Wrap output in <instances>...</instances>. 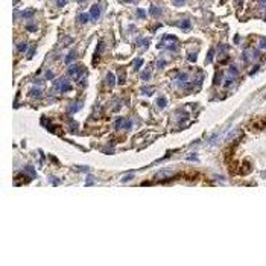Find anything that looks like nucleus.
Masks as SVG:
<instances>
[{
    "mask_svg": "<svg viewBox=\"0 0 266 266\" xmlns=\"http://www.w3.org/2000/svg\"><path fill=\"white\" fill-rule=\"evenodd\" d=\"M178 46H179V41L175 35H164L161 43L158 44V47H166V49H170V50H178Z\"/></svg>",
    "mask_w": 266,
    "mask_h": 266,
    "instance_id": "f257e3e1",
    "label": "nucleus"
},
{
    "mask_svg": "<svg viewBox=\"0 0 266 266\" xmlns=\"http://www.w3.org/2000/svg\"><path fill=\"white\" fill-rule=\"evenodd\" d=\"M85 69L82 67V66H79V64H71L70 67H69V70H67V75L70 76L71 79H81L84 75H85Z\"/></svg>",
    "mask_w": 266,
    "mask_h": 266,
    "instance_id": "f03ea898",
    "label": "nucleus"
},
{
    "mask_svg": "<svg viewBox=\"0 0 266 266\" xmlns=\"http://www.w3.org/2000/svg\"><path fill=\"white\" fill-rule=\"evenodd\" d=\"M245 62H254V61H259L260 58V50L259 49H245L242 53Z\"/></svg>",
    "mask_w": 266,
    "mask_h": 266,
    "instance_id": "7ed1b4c3",
    "label": "nucleus"
},
{
    "mask_svg": "<svg viewBox=\"0 0 266 266\" xmlns=\"http://www.w3.org/2000/svg\"><path fill=\"white\" fill-rule=\"evenodd\" d=\"M53 87H55L56 91H59V93H67L69 90H71V84L69 81H66L64 78H59V79H56L53 82Z\"/></svg>",
    "mask_w": 266,
    "mask_h": 266,
    "instance_id": "20e7f679",
    "label": "nucleus"
},
{
    "mask_svg": "<svg viewBox=\"0 0 266 266\" xmlns=\"http://www.w3.org/2000/svg\"><path fill=\"white\" fill-rule=\"evenodd\" d=\"M131 126H132V122H131L129 119H123V117H120V119H117V120H116V128H117V129H120V128L131 129Z\"/></svg>",
    "mask_w": 266,
    "mask_h": 266,
    "instance_id": "39448f33",
    "label": "nucleus"
},
{
    "mask_svg": "<svg viewBox=\"0 0 266 266\" xmlns=\"http://www.w3.org/2000/svg\"><path fill=\"white\" fill-rule=\"evenodd\" d=\"M90 17H91L93 21L99 20V17H101V6H99V5H93V6H91V9H90Z\"/></svg>",
    "mask_w": 266,
    "mask_h": 266,
    "instance_id": "423d86ee",
    "label": "nucleus"
},
{
    "mask_svg": "<svg viewBox=\"0 0 266 266\" xmlns=\"http://www.w3.org/2000/svg\"><path fill=\"white\" fill-rule=\"evenodd\" d=\"M82 105H84V102H82V101L73 102V104L69 106V113H71V114H73V113H78V111H79V109L82 108Z\"/></svg>",
    "mask_w": 266,
    "mask_h": 266,
    "instance_id": "0eeeda50",
    "label": "nucleus"
},
{
    "mask_svg": "<svg viewBox=\"0 0 266 266\" xmlns=\"http://www.w3.org/2000/svg\"><path fill=\"white\" fill-rule=\"evenodd\" d=\"M90 14L88 12H82V14H79L78 15V24H87V21L90 20Z\"/></svg>",
    "mask_w": 266,
    "mask_h": 266,
    "instance_id": "6e6552de",
    "label": "nucleus"
},
{
    "mask_svg": "<svg viewBox=\"0 0 266 266\" xmlns=\"http://www.w3.org/2000/svg\"><path fill=\"white\" fill-rule=\"evenodd\" d=\"M178 26H179L182 31H189V29L192 28V26H190V20H189V18H186V20L179 21V23H178Z\"/></svg>",
    "mask_w": 266,
    "mask_h": 266,
    "instance_id": "1a4fd4ad",
    "label": "nucleus"
},
{
    "mask_svg": "<svg viewBox=\"0 0 266 266\" xmlns=\"http://www.w3.org/2000/svg\"><path fill=\"white\" fill-rule=\"evenodd\" d=\"M151 14H152L154 17H161V14H163V12H161V8L152 5V6H151Z\"/></svg>",
    "mask_w": 266,
    "mask_h": 266,
    "instance_id": "9d476101",
    "label": "nucleus"
},
{
    "mask_svg": "<svg viewBox=\"0 0 266 266\" xmlns=\"http://www.w3.org/2000/svg\"><path fill=\"white\" fill-rule=\"evenodd\" d=\"M106 84L109 87H114L116 85V78H114V73H108L106 75Z\"/></svg>",
    "mask_w": 266,
    "mask_h": 266,
    "instance_id": "9b49d317",
    "label": "nucleus"
},
{
    "mask_svg": "<svg viewBox=\"0 0 266 266\" xmlns=\"http://www.w3.org/2000/svg\"><path fill=\"white\" fill-rule=\"evenodd\" d=\"M41 94H43V93H41V90L40 88H32L29 91V96H31V97H36V99H40Z\"/></svg>",
    "mask_w": 266,
    "mask_h": 266,
    "instance_id": "f8f14e48",
    "label": "nucleus"
},
{
    "mask_svg": "<svg viewBox=\"0 0 266 266\" xmlns=\"http://www.w3.org/2000/svg\"><path fill=\"white\" fill-rule=\"evenodd\" d=\"M75 58H76V52L73 50V52H70L67 56H66V64H70V62H73V61H75Z\"/></svg>",
    "mask_w": 266,
    "mask_h": 266,
    "instance_id": "ddd939ff",
    "label": "nucleus"
},
{
    "mask_svg": "<svg viewBox=\"0 0 266 266\" xmlns=\"http://www.w3.org/2000/svg\"><path fill=\"white\" fill-rule=\"evenodd\" d=\"M157 105L163 109V108H166V105H167V99L166 97H158L157 99Z\"/></svg>",
    "mask_w": 266,
    "mask_h": 266,
    "instance_id": "4468645a",
    "label": "nucleus"
},
{
    "mask_svg": "<svg viewBox=\"0 0 266 266\" xmlns=\"http://www.w3.org/2000/svg\"><path fill=\"white\" fill-rule=\"evenodd\" d=\"M34 14H35L34 9H26L24 12H21V17L23 18H32L34 17Z\"/></svg>",
    "mask_w": 266,
    "mask_h": 266,
    "instance_id": "2eb2a0df",
    "label": "nucleus"
},
{
    "mask_svg": "<svg viewBox=\"0 0 266 266\" xmlns=\"http://www.w3.org/2000/svg\"><path fill=\"white\" fill-rule=\"evenodd\" d=\"M23 174H29L32 178L35 177V170H34V167H32V166H26V167H24V170H23Z\"/></svg>",
    "mask_w": 266,
    "mask_h": 266,
    "instance_id": "dca6fc26",
    "label": "nucleus"
},
{
    "mask_svg": "<svg viewBox=\"0 0 266 266\" xmlns=\"http://www.w3.org/2000/svg\"><path fill=\"white\" fill-rule=\"evenodd\" d=\"M222 81V71H216V76H214V81H213V84L214 85H219V82Z\"/></svg>",
    "mask_w": 266,
    "mask_h": 266,
    "instance_id": "f3484780",
    "label": "nucleus"
},
{
    "mask_svg": "<svg viewBox=\"0 0 266 266\" xmlns=\"http://www.w3.org/2000/svg\"><path fill=\"white\" fill-rule=\"evenodd\" d=\"M230 73H231V76H233V78H236V76L239 75V70H237V67H236L234 64H231L230 66Z\"/></svg>",
    "mask_w": 266,
    "mask_h": 266,
    "instance_id": "a211bd4d",
    "label": "nucleus"
},
{
    "mask_svg": "<svg viewBox=\"0 0 266 266\" xmlns=\"http://www.w3.org/2000/svg\"><path fill=\"white\" fill-rule=\"evenodd\" d=\"M259 49L266 50V38L265 36H262V38H260V41H259Z\"/></svg>",
    "mask_w": 266,
    "mask_h": 266,
    "instance_id": "6ab92c4d",
    "label": "nucleus"
},
{
    "mask_svg": "<svg viewBox=\"0 0 266 266\" xmlns=\"http://www.w3.org/2000/svg\"><path fill=\"white\" fill-rule=\"evenodd\" d=\"M43 125H44V126H46V128H47L50 132H55V131H56V129H55V126H53V125H50V122H49V120H47V123H46V120L43 119Z\"/></svg>",
    "mask_w": 266,
    "mask_h": 266,
    "instance_id": "aec40b11",
    "label": "nucleus"
},
{
    "mask_svg": "<svg viewBox=\"0 0 266 266\" xmlns=\"http://www.w3.org/2000/svg\"><path fill=\"white\" fill-rule=\"evenodd\" d=\"M213 56H214V49H210V50H208V53H207V59H205V62H212V61H213Z\"/></svg>",
    "mask_w": 266,
    "mask_h": 266,
    "instance_id": "412c9836",
    "label": "nucleus"
},
{
    "mask_svg": "<svg viewBox=\"0 0 266 266\" xmlns=\"http://www.w3.org/2000/svg\"><path fill=\"white\" fill-rule=\"evenodd\" d=\"M26 49H28V44H26V43H20L17 46L18 52H26Z\"/></svg>",
    "mask_w": 266,
    "mask_h": 266,
    "instance_id": "4be33fe9",
    "label": "nucleus"
},
{
    "mask_svg": "<svg viewBox=\"0 0 266 266\" xmlns=\"http://www.w3.org/2000/svg\"><path fill=\"white\" fill-rule=\"evenodd\" d=\"M70 129L71 132H78V123L75 120H70Z\"/></svg>",
    "mask_w": 266,
    "mask_h": 266,
    "instance_id": "5701e85b",
    "label": "nucleus"
},
{
    "mask_svg": "<svg viewBox=\"0 0 266 266\" xmlns=\"http://www.w3.org/2000/svg\"><path fill=\"white\" fill-rule=\"evenodd\" d=\"M137 17H139V18H144V17H146V11H144V9H137Z\"/></svg>",
    "mask_w": 266,
    "mask_h": 266,
    "instance_id": "b1692460",
    "label": "nucleus"
},
{
    "mask_svg": "<svg viewBox=\"0 0 266 266\" xmlns=\"http://www.w3.org/2000/svg\"><path fill=\"white\" fill-rule=\"evenodd\" d=\"M166 64H167V61H164V59H158L157 67H158V69H163V67H166Z\"/></svg>",
    "mask_w": 266,
    "mask_h": 266,
    "instance_id": "393cba45",
    "label": "nucleus"
},
{
    "mask_svg": "<svg viewBox=\"0 0 266 266\" xmlns=\"http://www.w3.org/2000/svg\"><path fill=\"white\" fill-rule=\"evenodd\" d=\"M142 79H144V81H148V79H151V73H149V70L143 71V73H142Z\"/></svg>",
    "mask_w": 266,
    "mask_h": 266,
    "instance_id": "a878e982",
    "label": "nucleus"
},
{
    "mask_svg": "<svg viewBox=\"0 0 266 266\" xmlns=\"http://www.w3.org/2000/svg\"><path fill=\"white\" fill-rule=\"evenodd\" d=\"M233 82H234V79H233V78L227 79V81H225V84H224V87H225V88H230L231 85H233Z\"/></svg>",
    "mask_w": 266,
    "mask_h": 266,
    "instance_id": "bb28decb",
    "label": "nucleus"
},
{
    "mask_svg": "<svg viewBox=\"0 0 266 266\" xmlns=\"http://www.w3.org/2000/svg\"><path fill=\"white\" fill-rule=\"evenodd\" d=\"M142 64H143V59L142 58H137V59H135V70H139Z\"/></svg>",
    "mask_w": 266,
    "mask_h": 266,
    "instance_id": "cd10ccee",
    "label": "nucleus"
},
{
    "mask_svg": "<svg viewBox=\"0 0 266 266\" xmlns=\"http://www.w3.org/2000/svg\"><path fill=\"white\" fill-rule=\"evenodd\" d=\"M34 52H35V47H29V52H28V59H31L34 56Z\"/></svg>",
    "mask_w": 266,
    "mask_h": 266,
    "instance_id": "c85d7f7f",
    "label": "nucleus"
},
{
    "mask_svg": "<svg viewBox=\"0 0 266 266\" xmlns=\"http://www.w3.org/2000/svg\"><path fill=\"white\" fill-rule=\"evenodd\" d=\"M196 56H198V53H195V55H193V53H190L187 58H189V61H190V62H195V61H196Z\"/></svg>",
    "mask_w": 266,
    "mask_h": 266,
    "instance_id": "c756f323",
    "label": "nucleus"
},
{
    "mask_svg": "<svg viewBox=\"0 0 266 266\" xmlns=\"http://www.w3.org/2000/svg\"><path fill=\"white\" fill-rule=\"evenodd\" d=\"M26 29H28L29 32H35V31H36V26H34V24H28V26H26Z\"/></svg>",
    "mask_w": 266,
    "mask_h": 266,
    "instance_id": "7c9ffc66",
    "label": "nucleus"
},
{
    "mask_svg": "<svg viewBox=\"0 0 266 266\" xmlns=\"http://www.w3.org/2000/svg\"><path fill=\"white\" fill-rule=\"evenodd\" d=\"M137 44H142V46H144V47H148L149 41H148V40H139V41H137Z\"/></svg>",
    "mask_w": 266,
    "mask_h": 266,
    "instance_id": "2f4dec72",
    "label": "nucleus"
},
{
    "mask_svg": "<svg viewBox=\"0 0 266 266\" xmlns=\"http://www.w3.org/2000/svg\"><path fill=\"white\" fill-rule=\"evenodd\" d=\"M219 47H221V53H227V52H228V46H225V44H221Z\"/></svg>",
    "mask_w": 266,
    "mask_h": 266,
    "instance_id": "473e14b6",
    "label": "nucleus"
},
{
    "mask_svg": "<svg viewBox=\"0 0 266 266\" xmlns=\"http://www.w3.org/2000/svg\"><path fill=\"white\" fill-rule=\"evenodd\" d=\"M94 184V178L91 177V175H88V178H87V186H93Z\"/></svg>",
    "mask_w": 266,
    "mask_h": 266,
    "instance_id": "72a5a7b5",
    "label": "nucleus"
},
{
    "mask_svg": "<svg viewBox=\"0 0 266 266\" xmlns=\"http://www.w3.org/2000/svg\"><path fill=\"white\" fill-rule=\"evenodd\" d=\"M132 178H134V175H132V174H131V175H126V177L122 179V182H128V181H131Z\"/></svg>",
    "mask_w": 266,
    "mask_h": 266,
    "instance_id": "f704fd0d",
    "label": "nucleus"
},
{
    "mask_svg": "<svg viewBox=\"0 0 266 266\" xmlns=\"http://www.w3.org/2000/svg\"><path fill=\"white\" fill-rule=\"evenodd\" d=\"M53 78H55V75L52 71H46V79H53Z\"/></svg>",
    "mask_w": 266,
    "mask_h": 266,
    "instance_id": "c9c22d12",
    "label": "nucleus"
},
{
    "mask_svg": "<svg viewBox=\"0 0 266 266\" xmlns=\"http://www.w3.org/2000/svg\"><path fill=\"white\" fill-rule=\"evenodd\" d=\"M174 3H175L177 6H181V5H184V3H186V0H174Z\"/></svg>",
    "mask_w": 266,
    "mask_h": 266,
    "instance_id": "e433bc0d",
    "label": "nucleus"
},
{
    "mask_svg": "<svg viewBox=\"0 0 266 266\" xmlns=\"http://www.w3.org/2000/svg\"><path fill=\"white\" fill-rule=\"evenodd\" d=\"M66 3H67V0H56V5L58 6H64Z\"/></svg>",
    "mask_w": 266,
    "mask_h": 266,
    "instance_id": "4c0bfd02",
    "label": "nucleus"
},
{
    "mask_svg": "<svg viewBox=\"0 0 266 266\" xmlns=\"http://www.w3.org/2000/svg\"><path fill=\"white\" fill-rule=\"evenodd\" d=\"M260 8H266V0H260Z\"/></svg>",
    "mask_w": 266,
    "mask_h": 266,
    "instance_id": "58836bf2",
    "label": "nucleus"
},
{
    "mask_svg": "<svg viewBox=\"0 0 266 266\" xmlns=\"http://www.w3.org/2000/svg\"><path fill=\"white\" fill-rule=\"evenodd\" d=\"M189 160H198V158H196V154H193V155H189Z\"/></svg>",
    "mask_w": 266,
    "mask_h": 266,
    "instance_id": "ea45409f",
    "label": "nucleus"
},
{
    "mask_svg": "<svg viewBox=\"0 0 266 266\" xmlns=\"http://www.w3.org/2000/svg\"><path fill=\"white\" fill-rule=\"evenodd\" d=\"M125 2H128V3H129V2H132V0H125Z\"/></svg>",
    "mask_w": 266,
    "mask_h": 266,
    "instance_id": "a19ab883",
    "label": "nucleus"
},
{
    "mask_svg": "<svg viewBox=\"0 0 266 266\" xmlns=\"http://www.w3.org/2000/svg\"><path fill=\"white\" fill-rule=\"evenodd\" d=\"M265 21H266V15H265Z\"/></svg>",
    "mask_w": 266,
    "mask_h": 266,
    "instance_id": "79ce46f5",
    "label": "nucleus"
}]
</instances>
